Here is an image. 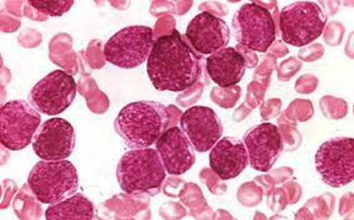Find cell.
Listing matches in <instances>:
<instances>
[{
  "instance_id": "19",
  "label": "cell",
  "mask_w": 354,
  "mask_h": 220,
  "mask_svg": "<svg viewBox=\"0 0 354 220\" xmlns=\"http://www.w3.org/2000/svg\"><path fill=\"white\" fill-rule=\"evenodd\" d=\"M32 8L39 12L48 14L50 17H60L62 14L68 12L73 6V0H64V1H40V0H30L29 1Z\"/></svg>"
},
{
  "instance_id": "1",
  "label": "cell",
  "mask_w": 354,
  "mask_h": 220,
  "mask_svg": "<svg viewBox=\"0 0 354 220\" xmlns=\"http://www.w3.org/2000/svg\"><path fill=\"white\" fill-rule=\"evenodd\" d=\"M147 71L158 91L182 92L194 85L199 62L179 31L173 30L153 44Z\"/></svg>"
},
{
  "instance_id": "18",
  "label": "cell",
  "mask_w": 354,
  "mask_h": 220,
  "mask_svg": "<svg viewBox=\"0 0 354 220\" xmlns=\"http://www.w3.org/2000/svg\"><path fill=\"white\" fill-rule=\"evenodd\" d=\"M95 208L91 201L82 194H73L62 202L53 204L46 209V219H92Z\"/></svg>"
},
{
  "instance_id": "17",
  "label": "cell",
  "mask_w": 354,
  "mask_h": 220,
  "mask_svg": "<svg viewBox=\"0 0 354 220\" xmlns=\"http://www.w3.org/2000/svg\"><path fill=\"white\" fill-rule=\"evenodd\" d=\"M207 70L210 79L220 87L236 85L244 77L246 62L244 56L234 48H224L207 60Z\"/></svg>"
},
{
  "instance_id": "3",
  "label": "cell",
  "mask_w": 354,
  "mask_h": 220,
  "mask_svg": "<svg viewBox=\"0 0 354 220\" xmlns=\"http://www.w3.org/2000/svg\"><path fill=\"white\" fill-rule=\"evenodd\" d=\"M165 165L152 148H136L124 153L117 165V181L126 193H147L160 188Z\"/></svg>"
},
{
  "instance_id": "4",
  "label": "cell",
  "mask_w": 354,
  "mask_h": 220,
  "mask_svg": "<svg viewBox=\"0 0 354 220\" xmlns=\"http://www.w3.org/2000/svg\"><path fill=\"white\" fill-rule=\"evenodd\" d=\"M28 183L39 202L53 205L77 192L79 174L68 161H43L34 165Z\"/></svg>"
},
{
  "instance_id": "11",
  "label": "cell",
  "mask_w": 354,
  "mask_h": 220,
  "mask_svg": "<svg viewBox=\"0 0 354 220\" xmlns=\"http://www.w3.org/2000/svg\"><path fill=\"white\" fill-rule=\"evenodd\" d=\"M76 134L64 118L48 120L37 129L32 141L34 152L44 161H62L73 154Z\"/></svg>"
},
{
  "instance_id": "16",
  "label": "cell",
  "mask_w": 354,
  "mask_h": 220,
  "mask_svg": "<svg viewBox=\"0 0 354 220\" xmlns=\"http://www.w3.org/2000/svg\"><path fill=\"white\" fill-rule=\"evenodd\" d=\"M209 161L214 173L223 181H229L245 171L249 157L244 142L235 137H224L212 148Z\"/></svg>"
},
{
  "instance_id": "13",
  "label": "cell",
  "mask_w": 354,
  "mask_h": 220,
  "mask_svg": "<svg viewBox=\"0 0 354 220\" xmlns=\"http://www.w3.org/2000/svg\"><path fill=\"white\" fill-rule=\"evenodd\" d=\"M180 127L198 152L210 151L223 136V125L218 115L205 106H194L180 117Z\"/></svg>"
},
{
  "instance_id": "10",
  "label": "cell",
  "mask_w": 354,
  "mask_h": 220,
  "mask_svg": "<svg viewBox=\"0 0 354 220\" xmlns=\"http://www.w3.org/2000/svg\"><path fill=\"white\" fill-rule=\"evenodd\" d=\"M76 81L71 75L55 70L32 87L30 102L39 112L56 116L71 106L76 98Z\"/></svg>"
},
{
  "instance_id": "9",
  "label": "cell",
  "mask_w": 354,
  "mask_h": 220,
  "mask_svg": "<svg viewBox=\"0 0 354 220\" xmlns=\"http://www.w3.org/2000/svg\"><path fill=\"white\" fill-rule=\"evenodd\" d=\"M239 43L259 53L268 51L276 37L275 21L271 12L257 3L241 6L234 18Z\"/></svg>"
},
{
  "instance_id": "12",
  "label": "cell",
  "mask_w": 354,
  "mask_h": 220,
  "mask_svg": "<svg viewBox=\"0 0 354 220\" xmlns=\"http://www.w3.org/2000/svg\"><path fill=\"white\" fill-rule=\"evenodd\" d=\"M245 148L251 167L259 172H268L274 167L282 152V137L272 123H260L244 135Z\"/></svg>"
},
{
  "instance_id": "7",
  "label": "cell",
  "mask_w": 354,
  "mask_h": 220,
  "mask_svg": "<svg viewBox=\"0 0 354 220\" xmlns=\"http://www.w3.org/2000/svg\"><path fill=\"white\" fill-rule=\"evenodd\" d=\"M153 44L152 28L143 25L127 26L106 43L104 59L118 68H138L151 55Z\"/></svg>"
},
{
  "instance_id": "6",
  "label": "cell",
  "mask_w": 354,
  "mask_h": 220,
  "mask_svg": "<svg viewBox=\"0 0 354 220\" xmlns=\"http://www.w3.org/2000/svg\"><path fill=\"white\" fill-rule=\"evenodd\" d=\"M41 123L39 111L23 100L9 101L0 110V141L9 151H21L34 141Z\"/></svg>"
},
{
  "instance_id": "8",
  "label": "cell",
  "mask_w": 354,
  "mask_h": 220,
  "mask_svg": "<svg viewBox=\"0 0 354 220\" xmlns=\"http://www.w3.org/2000/svg\"><path fill=\"white\" fill-rule=\"evenodd\" d=\"M316 169L324 183L342 188L354 179V140L337 137L322 143L316 153Z\"/></svg>"
},
{
  "instance_id": "2",
  "label": "cell",
  "mask_w": 354,
  "mask_h": 220,
  "mask_svg": "<svg viewBox=\"0 0 354 220\" xmlns=\"http://www.w3.org/2000/svg\"><path fill=\"white\" fill-rule=\"evenodd\" d=\"M169 123L167 107L154 101L124 106L116 118V131L133 148H148L158 141Z\"/></svg>"
},
{
  "instance_id": "14",
  "label": "cell",
  "mask_w": 354,
  "mask_h": 220,
  "mask_svg": "<svg viewBox=\"0 0 354 220\" xmlns=\"http://www.w3.org/2000/svg\"><path fill=\"white\" fill-rule=\"evenodd\" d=\"M187 37L201 54H212L224 49L230 42V30L221 18L208 12L198 14L187 28Z\"/></svg>"
},
{
  "instance_id": "15",
  "label": "cell",
  "mask_w": 354,
  "mask_h": 220,
  "mask_svg": "<svg viewBox=\"0 0 354 220\" xmlns=\"http://www.w3.org/2000/svg\"><path fill=\"white\" fill-rule=\"evenodd\" d=\"M156 146L165 172L169 174H184L196 163V149L183 129L178 127L165 129V134L156 142Z\"/></svg>"
},
{
  "instance_id": "5",
  "label": "cell",
  "mask_w": 354,
  "mask_h": 220,
  "mask_svg": "<svg viewBox=\"0 0 354 220\" xmlns=\"http://www.w3.org/2000/svg\"><path fill=\"white\" fill-rule=\"evenodd\" d=\"M327 17L321 4L297 1L282 9L280 30L282 40L292 46H305L322 35Z\"/></svg>"
}]
</instances>
